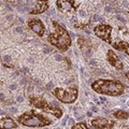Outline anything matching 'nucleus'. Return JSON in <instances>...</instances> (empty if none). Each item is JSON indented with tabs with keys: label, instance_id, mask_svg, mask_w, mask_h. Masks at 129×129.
<instances>
[{
	"label": "nucleus",
	"instance_id": "nucleus-19",
	"mask_svg": "<svg viewBox=\"0 0 129 129\" xmlns=\"http://www.w3.org/2000/svg\"><path fill=\"white\" fill-rule=\"evenodd\" d=\"M56 59L57 60H62V58L60 57V55H56Z\"/></svg>",
	"mask_w": 129,
	"mask_h": 129
},
{
	"label": "nucleus",
	"instance_id": "nucleus-6",
	"mask_svg": "<svg viewBox=\"0 0 129 129\" xmlns=\"http://www.w3.org/2000/svg\"><path fill=\"white\" fill-rule=\"evenodd\" d=\"M111 31L112 27L109 25H98L95 28V34L97 37H99L100 39H102L103 41H106L108 43H111Z\"/></svg>",
	"mask_w": 129,
	"mask_h": 129
},
{
	"label": "nucleus",
	"instance_id": "nucleus-17",
	"mask_svg": "<svg viewBox=\"0 0 129 129\" xmlns=\"http://www.w3.org/2000/svg\"><path fill=\"white\" fill-rule=\"evenodd\" d=\"M94 19H95V21H97V22H102L103 21V17H101V16H98V15H95Z\"/></svg>",
	"mask_w": 129,
	"mask_h": 129
},
{
	"label": "nucleus",
	"instance_id": "nucleus-7",
	"mask_svg": "<svg viewBox=\"0 0 129 129\" xmlns=\"http://www.w3.org/2000/svg\"><path fill=\"white\" fill-rule=\"evenodd\" d=\"M28 26L31 30H34L36 34H38L40 37H42L45 32V28H44V25L43 23L40 21V19H37V18H34V19H30L28 22Z\"/></svg>",
	"mask_w": 129,
	"mask_h": 129
},
{
	"label": "nucleus",
	"instance_id": "nucleus-13",
	"mask_svg": "<svg viewBox=\"0 0 129 129\" xmlns=\"http://www.w3.org/2000/svg\"><path fill=\"white\" fill-rule=\"evenodd\" d=\"M113 46H114L116 50H118V51H120V52H125L126 54L129 55V44H128L127 42L120 41V42H118V43H115Z\"/></svg>",
	"mask_w": 129,
	"mask_h": 129
},
{
	"label": "nucleus",
	"instance_id": "nucleus-14",
	"mask_svg": "<svg viewBox=\"0 0 129 129\" xmlns=\"http://www.w3.org/2000/svg\"><path fill=\"white\" fill-rule=\"evenodd\" d=\"M113 115H114L116 118H118V119H127V118H128V116H129L127 112L120 111V110L114 112V113H113Z\"/></svg>",
	"mask_w": 129,
	"mask_h": 129
},
{
	"label": "nucleus",
	"instance_id": "nucleus-1",
	"mask_svg": "<svg viewBox=\"0 0 129 129\" xmlns=\"http://www.w3.org/2000/svg\"><path fill=\"white\" fill-rule=\"evenodd\" d=\"M91 88L99 94L109 96L122 95L125 90L124 84H122L119 81L112 80H97L91 84Z\"/></svg>",
	"mask_w": 129,
	"mask_h": 129
},
{
	"label": "nucleus",
	"instance_id": "nucleus-4",
	"mask_svg": "<svg viewBox=\"0 0 129 129\" xmlns=\"http://www.w3.org/2000/svg\"><path fill=\"white\" fill-rule=\"evenodd\" d=\"M30 103L34 107L41 109V110L45 111L47 113H51L54 116H56L57 118H59L62 115V111L60 110V108L58 106H55L53 103H50L45 101L43 98H38V97H30Z\"/></svg>",
	"mask_w": 129,
	"mask_h": 129
},
{
	"label": "nucleus",
	"instance_id": "nucleus-20",
	"mask_svg": "<svg viewBox=\"0 0 129 129\" xmlns=\"http://www.w3.org/2000/svg\"><path fill=\"white\" fill-rule=\"evenodd\" d=\"M125 75H126V78H127V79L129 80V72H127V73H126V74H125Z\"/></svg>",
	"mask_w": 129,
	"mask_h": 129
},
{
	"label": "nucleus",
	"instance_id": "nucleus-12",
	"mask_svg": "<svg viewBox=\"0 0 129 129\" xmlns=\"http://www.w3.org/2000/svg\"><path fill=\"white\" fill-rule=\"evenodd\" d=\"M47 9H48V6L46 5L45 2L38 3V5L36 6L35 9L30 12V14H41V13H43V12H45Z\"/></svg>",
	"mask_w": 129,
	"mask_h": 129
},
{
	"label": "nucleus",
	"instance_id": "nucleus-3",
	"mask_svg": "<svg viewBox=\"0 0 129 129\" xmlns=\"http://www.w3.org/2000/svg\"><path fill=\"white\" fill-rule=\"evenodd\" d=\"M18 123L22 125H25L28 127H43L50 125L52 122L45 116H43L39 113H36L34 111L24 113L21 116H18Z\"/></svg>",
	"mask_w": 129,
	"mask_h": 129
},
{
	"label": "nucleus",
	"instance_id": "nucleus-21",
	"mask_svg": "<svg viewBox=\"0 0 129 129\" xmlns=\"http://www.w3.org/2000/svg\"><path fill=\"white\" fill-rule=\"evenodd\" d=\"M38 1H42V2H46L47 0H38Z\"/></svg>",
	"mask_w": 129,
	"mask_h": 129
},
{
	"label": "nucleus",
	"instance_id": "nucleus-8",
	"mask_svg": "<svg viewBox=\"0 0 129 129\" xmlns=\"http://www.w3.org/2000/svg\"><path fill=\"white\" fill-rule=\"evenodd\" d=\"M91 125L95 128H112L114 127L115 123L106 118H96L91 120Z\"/></svg>",
	"mask_w": 129,
	"mask_h": 129
},
{
	"label": "nucleus",
	"instance_id": "nucleus-2",
	"mask_svg": "<svg viewBox=\"0 0 129 129\" xmlns=\"http://www.w3.org/2000/svg\"><path fill=\"white\" fill-rule=\"evenodd\" d=\"M55 27V31L48 36V41L60 51H67L71 45V39L69 37L68 31L58 23L53 22Z\"/></svg>",
	"mask_w": 129,
	"mask_h": 129
},
{
	"label": "nucleus",
	"instance_id": "nucleus-5",
	"mask_svg": "<svg viewBox=\"0 0 129 129\" xmlns=\"http://www.w3.org/2000/svg\"><path fill=\"white\" fill-rule=\"evenodd\" d=\"M53 94L58 100L64 103H72L78 98V88L70 87L69 89H62V88H55Z\"/></svg>",
	"mask_w": 129,
	"mask_h": 129
},
{
	"label": "nucleus",
	"instance_id": "nucleus-10",
	"mask_svg": "<svg viewBox=\"0 0 129 129\" xmlns=\"http://www.w3.org/2000/svg\"><path fill=\"white\" fill-rule=\"evenodd\" d=\"M56 5L61 12H67L74 8V0H57Z\"/></svg>",
	"mask_w": 129,
	"mask_h": 129
},
{
	"label": "nucleus",
	"instance_id": "nucleus-18",
	"mask_svg": "<svg viewBox=\"0 0 129 129\" xmlns=\"http://www.w3.org/2000/svg\"><path fill=\"white\" fill-rule=\"evenodd\" d=\"M116 17H117V19H119V21L120 22H125V19L122 17V16H119V15H117V16H116Z\"/></svg>",
	"mask_w": 129,
	"mask_h": 129
},
{
	"label": "nucleus",
	"instance_id": "nucleus-15",
	"mask_svg": "<svg viewBox=\"0 0 129 129\" xmlns=\"http://www.w3.org/2000/svg\"><path fill=\"white\" fill-rule=\"evenodd\" d=\"M79 45L81 46V48H86V47H89V44H88L87 41H85L83 38H80L79 39Z\"/></svg>",
	"mask_w": 129,
	"mask_h": 129
},
{
	"label": "nucleus",
	"instance_id": "nucleus-16",
	"mask_svg": "<svg viewBox=\"0 0 129 129\" xmlns=\"http://www.w3.org/2000/svg\"><path fill=\"white\" fill-rule=\"evenodd\" d=\"M72 128H73V129H78V128L86 129V128H87V126H86V124H85V123H79V124L74 125V126H72Z\"/></svg>",
	"mask_w": 129,
	"mask_h": 129
},
{
	"label": "nucleus",
	"instance_id": "nucleus-9",
	"mask_svg": "<svg viewBox=\"0 0 129 129\" xmlns=\"http://www.w3.org/2000/svg\"><path fill=\"white\" fill-rule=\"evenodd\" d=\"M108 61L110 62V64H112L113 67H115L116 69H118V70H122L124 68L123 63L120 62L119 58L114 54V52L113 51H109L108 52Z\"/></svg>",
	"mask_w": 129,
	"mask_h": 129
},
{
	"label": "nucleus",
	"instance_id": "nucleus-11",
	"mask_svg": "<svg viewBox=\"0 0 129 129\" xmlns=\"http://www.w3.org/2000/svg\"><path fill=\"white\" fill-rule=\"evenodd\" d=\"M1 127L2 128H17V125L11 117H2L1 118Z\"/></svg>",
	"mask_w": 129,
	"mask_h": 129
}]
</instances>
